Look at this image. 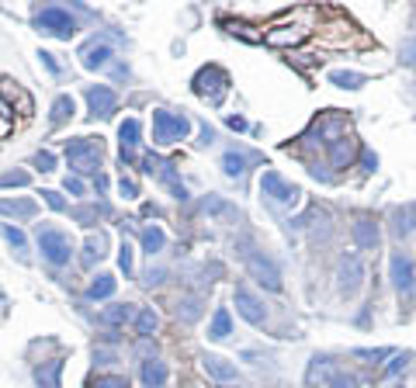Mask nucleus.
Here are the masks:
<instances>
[{
    "instance_id": "nucleus-37",
    "label": "nucleus",
    "mask_w": 416,
    "mask_h": 388,
    "mask_svg": "<svg viewBox=\"0 0 416 388\" xmlns=\"http://www.w3.org/2000/svg\"><path fill=\"white\" fill-rule=\"evenodd\" d=\"M354 357L375 364V361H382V357H392V350H389V347H378V350H354Z\"/></svg>"
},
{
    "instance_id": "nucleus-48",
    "label": "nucleus",
    "mask_w": 416,
    "mask_h": 388,
    "mask_svg": "<svg viewBox=\"0 0 416 388\" xmlns=\"http://www.w3.org/2000/svg\"><path fill=\"white\" fill-rule=\"evenodd\" d=\"M118 187H122V194H125V198H135V194H139V184L132 181V177H122Z\"/></svg>"
},
{
    "instance_id": "nucleus-7",
    "label": "nucleus",
    "mask_w": 416,
    "mask_h": 388,
    "mask_svg": "<svg viewBox=\"0 0 416 388\" xmlns=\"http://www.w3.org/2000/svg\"><path fill=\"white\" fill-rule=\"evenodd\" d=\"M246 271H250V278H254L260 288L281 291V271H278L274 260H267L264 253H246Z\"/></svg>"
},
{
    "instance_id": "nucleus-35",
    "label": "nucleus",
    "mask_w": 416,
    "mask_h": 388,
    "mask_svg": "<svg viewBox=\"0 0 416 388\" xmlns=\"http://www.w3.org/2000/svg\"><path fill=\"white\" fill-rule=\"evenodd\" d=\"M87 253H83V263L90 267L94 260H101L104 257V236H98V239H87V246H83Z\"/></svg>"
},
{
    "instance_id": "nucleus-29",
    "label": "nucleus",
    "mask_w": 416,
    "mask_h": 388,
    "mask_svg": "<svg viewBox=\"0 0 416 388\" xmlns=\"http://www.w3.org/2000/svg\"><path fill=\"white\" fill-rule=\"evenodd\" d=\"M233 333V319H229V312L219 309L215 315H212V326H208V337L212 340H226Z\"/></svg>"
},
{
    "instance_id": "nucleus-15",
    "label": "nucleus",
    "mask_w": 416,
    "mask_h": 388,
    "mask_svg": "<svg viewBox=\"0 0 416 388\" xmlns=\"http://www.w3.org/2000/svg\"><path fill=\"white\" fill-rule=\"evenodd\" d=\"M142 135V125H139V118H125L122 125H118V142H122V163H132L135 159V150H139V139Z\"/></svg>"
},
{
    "instance_id": "nucleus-55",
    "label": "nucleus",
    "mask_w": 416,
    "mask_h": 388,
    "mask_svg": "<svg viewBox=\"0 0 416 388\" xmlns=\"http://www.w3.org/2000/svg\"><path fill=\"white\" fill-rule=\"evenodd\" d=\"M222 388H236V385H222Z\"/></svg>"
},
{
    "instance_id": "nucleus-54",
    "label": "nucleus",
    "mask_w": 416,
    "mask_h": 388,
    "mask_svg": "<svg viewBox=\"0 0 416 388\" xmlns=\"http://www.w3.org/2000/svg\"><path fill=\"white\" fill-rule=\"evenodd\" d=\"M212 139H215V132L205 125V129H202V142H212Z\"/></svg>"
},
{
    "instance_id": "nucleus-16",
    "label": "nucleus",
    "mask_w": 416,
    "mask_h": 388,
    "mask_svg": "<svg viewBox=\"0 0 416 388\" xmlns=\"http://www.w3.org/2000/svg\"><path fill=\"white\" fill-rule=\"evenodd\" d=\"M202 371H205L212 382H219V385H233L236 382V367L226 357H219V354H205L202 357Z\"/></svg>"
},
{
    "instance_id": "nucleus-2",
    "label": "nucleus",
    "mask_w": 416,
    "mask_h": 388,
    "mask_svg": "<svg viewBox=\"0 0 416 388\" xmlns=\"http://www.w3.org/2000/svg\"><path fill=\"white\" fill-rule=\"evenodd\" d=\"M187 132H191V122L184 115L163 111V108L153 111V142L156 146H174V142L187 139Z\"/></svg>"
},
{
    "instance_id": "nucleus-38",
    "label": "nucleus",
    "mask_w": 416,
    "mask_h": 388,
    "mask_svg": "<svg viewBox=\"0 0 416 388\" xmlns=\"http://www.w3.org/2000/svg\"><path fill=\"white\" fill-rule=\"evenodd\" d=\"M399 59H402L406 66H416V38H406V42H402V49H399Z\"/></svg>"
},
{
    "instance_id": "nucleus-11",
    "label": "nucleus",
    "mask_w": 416,
    "mask_h": 388,
    "mask_svg": "<svg viewBox=\"0 0 416 388\" xmlns=\"http://www.w3.org/2000/svg\"><path fill=\"white\" fill-rule=\"evenodd\" d=\"M389 271H392V285L399 295H410L416 285V271H413V260L406 257V253H392L389 260Z\"/></svg>"
},
{
    "instance_id": "nucleus-36",
    "label": "nucleus",
    "mask_w": 416,
    "mask_h": 388,
    "mask_svg": "<svg viewBox=\"0 0 416 388\" xmlns=\"http://www.w3.org/2000/svg\"><path fill=\"white\" fill-rule=\"evenodd\" d=\"M28 174L25 170H11V174H0V187H25Z\"/></svg>"
},
{
    "instance_id": "nucleus-52",
    "label": "nucleus",
    "mask_w": 416,
    "mask_h": 388,
    "mask_svg": "<svg viewBox=\"0 0 416 388\" xmlns=\"http://www.w3.org/2000/svg\"><path fill=\"white\" fill-rule=\"evenodd\" d=\"M38 56H42V63H46V66H49L52 73H59V63H56V59H52V52H38Z\"/></svg>"
},
{
    "instance_id": "nucleus-20",
    "label": "nucleus",
    "mask_w": 416,
    "mask_h": 388,
    "mask_svg": "<svg viewBox=\"0 0 416 388\" xmlns=\"http://www.w3.org/2000/svg\"><path fill=\"white\" fill-rule=\"evenodd\" d=\"M354 153H358L354 135H343L340 142H333V146H330V163H333L337 170H343V167H350V163H354Z\"/></svg>"
},
{
    "instance_id": "nucleus-41",
    "label": "nucleus",
    "mask_w": 416,
    "mask_h": 388,
    "mask_svg": "<svg viewBox=\"0 0 416 388\" xmlns=\"http://www.w3.org/2000/svg\"><path fill=\"white\" fill-rule=\"evenodd\" d=\"M42 198H46V205H49L52 211H66V201H63V194H59V191H49V187H46V191H42Z\"/></svg>"
},
{
    "instance_id": "nucleus-28",
    "label": "nucleus",
    "mask_w": 416,
    "mask_h": 388,
    "mask_svg": "<svg viewBox=\"0 0 416 388\" xmlns=\"http://www.w3.org/2000/svg\"><path fill=\"white\" fill-rule=\"evenodd\" d=\"M115 288H118V281H115L111 274H98V278H94V285L87 288V298H90V302L111 298V295H115Z\"/></svg>"
},
{
    "instance_id": "nucleus-42",
    "label": "nucleus",
    "mask_w": 416,
    "mask_h": 388,
    "mask_svg": "<svg viewBox=\"0 0 416 388\" xmlns=\"http://www.w3.org/2000/svg\"><path fill=\"white\" fill-rule=\"evenodd\" d=\"M177 312H181V319L191 323V319H198V302H194V298H184L181 305H177Z\"/></svg>"
},
{
    "instance_id": "nucleus-1",
    "label": "nucleus",
    "mask_w": 416,
    "mask_h": 388,
    "mask_svg": "<svg viewBox=\"0 0 416 388\" xmlns=\"http://www.w3.org/2000/svg\"><path fill=\"white\" fill-rule=\"evenodd\" d=\"M101 156L104 146L101 139H90V135H80L66 142V159L77 174H101Z\"/></svg>"
},
{
    "instance_id": "nucleus-13",
    "label": "nucleus",
    "mask_w": 416,
    "mask_h": 388,
    "mask_svg": "<svg viewBox=\"0 0 416 388\" xmlns=\"http://www.w3.org/2000/svg\"><path fill=\"white\" fill-rule=\"evenodd\" d=\"M340 374V367L333 357H312L309 371H306V385L309 388H330V382Z\"/></svg>"
},
{
    "instance_id": "nucleus-47",
    "label": "nucleus",
    "mask_w": 416,
    "mask_h": 388,
    "mask_svg": "<svg viewBox=\"0 0 416 388\" xmlns=\"http://www.w3.org/2000/svg\"><path fill=\"white\" fill-rule=\"evenodd\" d=\"M406 364H410V354H399V357H395V361L389 364V367H385V374H399V371H406Z\"/></svg>"
},
{
    "instance_id": "nucleus-34",
    "label": "nucleus",
    "mask_w": 416,
    "mask_h": 388,
    "mask_svg": "<svg viewBox=\"0 0 416 388\" xmlns=\"http://www.w3.org/2000/svg\"><path fill=\"white\" fill-rule=\"evenodd\" d=\"M202 208H205V211H212V215H222V219H236V208L226 205L222 198H205V201H202Z\"/></svg>"
},
{
    "instance_id": "nucleus-24",
    "label": "nucleus",
    "mask_w": 416,
    "mask_h": 388,
    "mask_svg": "<svg viewBox=\"0 0 416 388\" xmlns=\"http://www.w3.org/2000/svg\"><path fill=\"white\" fill-rule=\"evenodd\" d=\"M73 111H77V104H73V98H70V94H59V98L52 101L49 125H52V129H59L63 122H70V118H73Z\"/></svg>"
},
{
    "instance_id": "nucleus-49",
    "label": "nucleus",
    "mask_w": 416,
    "mask_h": 388,
    "mask_svg": "<svg viewBox=\"0 0 416 388\" xmlns=\"http://www.w3.org/2000/svg\"><path fill=\"white\" fill-rule=\"evenodd\" d=\"M361 163H364V170H368V174H371V170H375V167H378V156L371 153V150H361Z\"/></svg>"
},
{
    "instance_id": "nucleus-50",
    "label": "nucleus",
    "mask_w": 416,
    "mask_h": 388,
    "mask_svg": "<svg viewBox=\"0 0 416 388\" xmlns=\"http://www.w3.org/2000/svg\"><path fill=\"white\" fill-rule=\"evenodd\" d=\"M63 187H66V191H70V194H83V181H80V177H66V184H63Z\"/></svg>"
},
{
    "instance_id": "nucleus-30",
    "label": "nucleus",
    "mask_w": 416,
    "mask_h": 388,
    "mask_svg": "<svg viewBox=\"0 0 416 388\" xmlns=\"http://www.w3.org/2000/svg\"><path fill=\"white\" fill-rule=\"evenodd\" d=\"M163 243H167V236H163V229H160V226L142 229V250H146L150 257H156V253L163 250Z\"/></svg>"
},
{
    "instance_id": "nucleus-9",
    "label": "nucleus",
    "mask_w": 416,
    "mask_h": 388,
    "mask_svg": "<svg viewBox=\"0 0 416 388\" xmlns=\"http://www.w3.org/2000/svg\"><path fill=\"white\" fill-rule=\"evenodd\" d=\"M260 191L271 198V201H278V205H295L298 201V187L295 184H288L281 174H274V170H267L264 177H260Z\"/></svg>"
},
{
    "instance_id": "nucleus-40",
    "label": "nucleus",
    "mask_w": 416,
    "mask_h": 388,
    "mask_svg": "<svg viewBox=\"0 0 416 388\" xmlns=\"http://www.w3.org/2000/svg\"><path fill=\"white\" fill-rule=\"evenodd\" d=\"M35 167H38L42 174H52V170H56V156H52L49 150H42V153L35 156Z\"/></svg>"
},
{
    "instance_id": "nucleus-43",
    "label": "nucleus",
    "mask_w": 416,
    "mask_h": 388,
    "mask_svg": "<svg viewBox=\"0 0 416 388\" xmlns=\"http://www.w3.org/2000/svg\"><path fill=\"white\" fill-rule=\"evenodd\" d=\"M73 219H77L80 226H94V219H98V208H77V211H73Z\"/></svg>"
},
{
    "instance_id": "nucleus-44",
    "label": "nucleus",
    "mask_w": 416,
    "mask_h": 388,
    "mask_svg": "<svg viewBox=\"0 0 416 388\" xmlns=\"http://www.w3.org/2000/svg\"><path fill=\"white\" fill-rule=\"evenodd\" d=\"M11 132V108H7V101L0 98V139Z\"/></svg>"
},
{
    "instance_id": "nucleus-18",
    "label": "nucleus",
    "mask_w": 416,
    "mask_h": 388,
    "mask_svg": "<svg viewBox=\"0 0 416 388\" xmlns=\"http://www.w3.org/2000/svg\"><path fill=\"white\" fill-rule=\"evenodd\" d=\"M80 63L87 66V70H104L108 63H111V46H104V42H87L83 49H80Z\"/></svg>"
},
{
    "instance_id": "nucleus-33",
    "label": "nucleus",
    "mask_w": 416,
    "mask_h": 388,
    "mask_svg": "<svg viewBox=\"0 0 416 388\" xmlns=\"http://www.w3.org/2000/svg\"><path fill=\"white\" fill-rule=\"evenodd\" d=\"M222 28H226L229 35H239L243 42H264V35H260V31H250V25H243V21H222Z\"/></svg>"
},
{
    "instance_id": "nucleus-19",
    "label": "nucleus",
    "mask_w": 416,
    "mask_h": 388,
    "mask_svg": "<svg viewBox=\"0 0 416 388\" xmlns=\"http://www.w3.org/2000/svg\"><path fill=\"white\" fill-rule=\"evenodd\" d=\"M392 233L399 239L416 233V205H402V208H392Z\"/></svg>"
},
{
    "instance_id": "nucleus-17",
    "label": "nucleus",
    "mask_w": 416,
    "mask_h": 388,
    "mask_svg": "<svg viewBox=\"0 0 416 388\" xmlns=\"http://www.w3.org/2000/svg\"><path fill=\"white\" fill-rule=\"evenodd\" d=\"M350 236H354L358 250H375V246H378V222L368 219V215H361V219L350 226Z\"/></svg>"
},
{
    "instance_id": "nucleus-26",
    "label": "nucleus",
    "mask_w": 416,
    "mask_h": 388,
    "mask_svg": "<svg viewBox=\"0 0 416 388\" xmlns=\"http://www.w3.org/2000/svg\"><path fill=\"white\" fill-rule=\"evenodd\" d=\"M132 315H135V309H132L129 302H122V305H108V309H101V323L104 326H125Z\"/></svg>"
},
{
    "instance_id": "nucleus-23",
    "label": "nucleus",
    "mask_w": 416,
    "mask_h": 388,
    "mask_svg": "<svg viewBox=\"0 0 416 388\" xmlns=\"http://www.w3.org/2000/svg\"><path fill=\"white\" fill-rule=\"evenodd\" d=\"M59 374H63V361H59V357L35 367V382H38V388H59Z\"/></svg>"
},
{
    "instance_id": "nucleus-4",
    "label": "nucleus",
    "mask_w": 416,
    "mask_h": 388,
    "mask_svg": "<svg viewBox=\"0 0 416 388\" xmlns=\"http://www.w3.org/2000/svg\"><path fill=\"white\" fill-rule=\"evenodd\" d=\"M38 250H42V257L49 260L52 267H66L70 257H73L70 236L59 233L56 226H38Z\"/></svg>"
},
{
    "instance_id": "nucleus-32",
    "label": "nucleus",
    "mask_w": 416,
    "mask_h": 388,
    "mask_svg": "<svg viewBox=\"0 0 416 388\" xmlns=\"http://www.w3.org/2000/svg\"><path fill=\"white\" fill-rule=\"evenodd\" d=\"M156 326H160V315H156L153 309H142L135 315V333H139V337H153Z\"/></svg>"
},
{
    "instance_id": "nucleus-27",
    "label": "nucleus",
    "mask_w": 416,
    "mask_h": 388,
    "mask_svg": "<svg viewBox=\"0 0 416 388\" xmlns=\"http://www.w3.org/2000/svg\"><path fill=\"white\" fill-rule=\"evenodd\" d=\"M330 83H337L340 90H361L364 83H368V77H364V73H354V70H333V73H330Z\"/></svg>"
},
{
    "instance_id": "nucleus-3",
    "label": "nucleus",
    "mask_w": 416,
    "mask_h": 388,
    "mask_svg": "<svg viewBox=\"0 0 416 388\" xmlns=\"http://www.w3.org/2000/svg\"><path fill=\"white\" fill-rule=\"evenodd\" d=\"M191 87H194V94L208 104H219L226 98V90H229V73L222 70V66H202L194 80H191Z\"/></svg>"
},
{
    "instance_id": "nucleus-21",
    "label": "nucleus",
    "mask_w": 416,
    "mask_h": 388,
    "mask_svg": "<svg viewBox=\"0 0 416 388\" xmlns=\"http://www.w3.org/2000/svg\"><path fill=\"white\" fill-rule=\"evenodd\" d=\"M35 211H38V205L31 198H4L0 201V215H7V219H35Z\"/></svg>"
},
{
    "instance_id": "nucleus-5",
    "label": "nucleus",
    "mask_w": 416,
    "mask_h": 388,
    "mask_svg": "<svg viewBox=\"0 0 416 388\" xmlns=\"http://www.w3.org/2000/svg\"><path fill=\"white\" fill-rule=\"evenodd\" d=\"M142 170H146V174H156L160 181L170 187V194H174L177 201H187V187L181 184V177H177V170H174V163H170V159L146 153V156H142Z\"/></svg>"
},
{
    "instance_id": "nucleus-39",
    "label": "nucleus",
    "mask_w": 416,
    "mask_h": 388,
    "mask_svg": "<svg viewBox=\"0 0 416 388\" xmlns=\"http://www.w3.org/2000/svg\"><path fill=\"white\" fill-rule=\"evenodd\" d=\"M90 388H129V382H125V378H118V374H104V378H98Z\"/></svg>"
},
{
    "instance_id": "nucleus-45",
    "label": "nucleus",
    "mask_w": 416,
    "mask_h": 388,
    "mask_svg": "<svg viewBox=\"0 0 416 388\" xmlns=\"http://www.w3.org/2000/svg\"><path fill=\"white\" fill-rule=\"evenodd\" d=\"M118 267L125 271V278L132 274V246H129V243H122V253H118Z\"/></svg>"
},
{
    "instance_id": "nucleus-25",
    "label": "nucleus",
    "mask_w": 416,
    "mask_h": 388,
    "mask_svg": "<svg viewBox=\"0 0 416 388\" xmlns=\"http://www.w3.org/2000/svg\"><path fill=\"white\" fill-rule=\"evenodd\" d=\"M250 159H257V156H246V153H239V150H229V153H222V170H226L229 177H243Z\"/></svg>"
},
{
    "instance_id": "nucleus-31",
    "label": "nucleus",
    "mask_w": 416,
    "mask_h": 388,
    "mask_svg": "<svg viewBox=\"0 0 416 388\" xmlns=\"http://www.w3.org/2000/svg\"><path fill=\"white\" fill-rule=\"evenodd\" d=\"M0 229H4V239L11 243V250H18V257L25 260L28 257V239H25V233H21V229H14L11 222H4Z\"/></svg>"
},
{
    "instance_id": "nucleus-14",
    "label": "nucleus",
    "mask_w": 416,
    "mask_h": 388,
    "mask_svg": "<svg viewBox=\"0 0 416 388\" xmlns=\"http://www.w3.org/2000/svg\"><path fill=\"white\" fill-rule=\"evenodd\" d=\"M87 104H90V115L94 118H111L115 115V108H118V98H115V90L111 87H87Z\"/></svg>"
},
{
    "instance_id": "nucleus-6",
    "label": "nucleus",
    "mask_w": 416,
    "mask_h": 388,
    "mask_svg": "<svg viewBox=\"0 0 416 388\" xmlns=\"http://www.w3.org/2000/svg\"><path fill=\"white\" fill-rule=\"evenodd\" d=\"M35 25H38V31H46L52 38H73V31H77V21H73L63 7H46V11H38Z\"/></svg>"
},
{
    "instance_id": "nucleus-51",
    "label": "nucleus",
    "mask_w": 416,
    "mask_h": 388,
    "mask_svg": "<svg viewBox=\"0 0 416 388\" xmlns=\"http://www.w3.org/2000/svg\"><path fill=\"white\" fill-rule=\"evenodd\" d=\"M226 125H229V129H236V132H243V129H246V118H239V115H229V118H226Z\"/></svg>"
},
{
    "instance_id": "nucleus-53",
    "label": "nucleus",
    "mask_w": 416,
    "mask_h": 388,
    "mask_svg": "<svg viewBox=\"0 0 416 388\" xmlns=\"http://www.w3.org/2000/svg\"><path fill=\"white\" fill-rule=\"evenodd\" d=\"M146 281H150V285H160V281H163V271H150Z\"/></svg>"
},
{
    "instance_id": "nucleus-8",
    "label": "nucleus",
    "mask_w": 416,
    "mask_h": 388,
    "mask_svg": "<svg viewBox=\"0 0 416 388\" xmlns=\"http://www.w3.org/2000/svg\"><path fill=\"white\" fill-rule=\"evenodd\" d=\"M364 285V263L358 253H343L337 263V288L340 295H354Z\"/></svg>"
},
{
    "instance_id": "nucleus-12",
    "label": "nucleus",
    "mask_w": 416,
    "mask_h": 388,
    "mask_svg": "<svg viewBox=\"0 0 416 388\" xmlns=\"http://www.w3.org/2000/svg\"><path fill=\"white\" fill-rule=\"evenodd\" d=\"M233 298H236V312H239V315H243L250 326H260V323L267 319V312H264V305H260V298L254 295V291H250V288L239 285Z\"/></svg>"
},
{
    "instance_id": "nucleus-10",
    "label": "nucleus",
    "mask_w": 416,
    "mask_h": 388,
    "mask_svg": "<svg viewBox=\"0 0 416 388\" xmlns=\"http://www.w3.org/2000/svg\"><path fill=\"white\" fill-rule=\"evenodd\" d=\"M306 38H309V28L306 25H274L264 35V42L274 46V49H295V46H302Z\"/></svg>"
},
{
    "instance_id": "nucleus-46",
    "label": "nucleus",
    "mask_w": 416,
    "mask_h": 388,
    "mask_svg": "<svg viewBox=\"0 0 416 388\" xmlns=\"http://www.w3.org/2000/svg\"><path fill=\"white\" fill-rule=\"evenodd\" d=\"M330 388H358V378H354V374H343V371H340L337 378L330 382Z\"/></svg>"
},
{
    "instance_id": "nucleus-22",
    "label": "nucleus",
    "mask_w": 416,
    "mask_h": 388,
    "mask_svg": "<svg viewBox=\"0 0 416 388\" xmlns=\"http://www.w3.org/2000/svg\"><path fill=\"white\" fill-rule=\"evenodd\" d=\"M167 378H170V367H167L163 361H156V357L142 361V385L146 388H163L167 385Z\"/></svg>"
}]
</instances>
